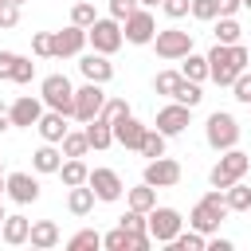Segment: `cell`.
<instances>
[{
    "instance_id": "6da1fadb",
    "label": "cell",
    "mask_w": 251,
    "mask_h": 251,
    "mask_svg": "<svg viewBox=\"0 0 251 251\" xmlns=\"http://www.w3.org/2000/svg\"><path fill=\"white\" fill-rule=\"evenodd\" d=\"M204 141H208L216 153H227V149H235V145H239V122H235L227 110H216V114H208V122H204Z\"/></svg>"
},
{
    "instance_id": "7a4b0ae2",
    "label": "cell",
    "mask_w": 251,
    "mask_h": 251,
    "mask_svg": "<svg viewBox=\"0 0 251 251\" xmlns=\"http://www.w3.org/2000/svg\"><path fill=\"white\" fill-rule=\"evenodd\" d=\"M227 212H231V208H227L224 192H220V188H212V192H208V196H200V204L192 208V216H188V227H196V231L212 235V231L220 227V220H224Z\"/></svg>"
},
{
    "instance_id": "3957f363",
    "label": "cell",
    "mask_w": 251,
    "mask_h": 251,
    "mask_svg": "<svg viewBox=\"0 0 251 251\" xmlns=\"http://www.w3.org/2000/svg\"><path fill=\"white\" fill-rule=\"evenodd\" d=\"M247 169H251V157L243 153V149H227L216 165H212V173H208V180H212V188H231L235 180H243L247 176Z\"/></svg>"
},
{
    "instance_id": "277c9868",
    "label": "cell",
    "mask_w": 251,
    "mask_h": 251,
    "mask_svg": "<svg viewBox=\"0 0 251 251\" xmlns=\"http://www.w3.org/2000/svg\"><path fill=\"white\" fill-rule=\"evenodd\" d=\"M39 98H43L47 110H59V114L75 118V86H71L67 75H47L43 86H39Z\"/></svg>"
},
{
    "instance_id": "5b68a950",
    "label": "cell",
    "mask_w": 251,
    "mask_h": 251,
    "mask_svg": "<svg viewBox=\"0 0 251 251\" xmlns=\"http://www.w3.org/2000/svg\"><path fill=\"white\" fill-rule=\"evenodd\" d=\"M235 47V43H231ZM227 43H216L212 51H208V78L216 82V86H231L235 78H239V63H235V51H231Z\"/></svg>"
},
{
    "instance_id": "8992f818",
    "label": "cell",
    "mask_w": 251,
    "mask_h": 251,
    "mask_svg": "<svg viewBox=\"0 0 251 251\" xmlns=\"http://www.w3.org/2000/svg\"><path fill=\"white\" fill-rule=\"evenodd\" d=\"M86 39H90V47L94 51H102V55H114L122 43H126V35H122V20H94L90 27H86Z\"/></svg>"
},
{
    "instance_id": "52a82bcc",
    "label": "cell",
    "mask_w": 251,
    "mask_h": 251,
    "mask_svg": "<svg viewBox=\"0 0 251 251\" xmlns=\"http://www.w3.org/2000/svg\"><path fill=\"white\" fill-rule=\"evenodd\" d=\"M153 47L161 59H184L192 51V31H180V27H165L153 35Z\"/></svg>"
},
{
    "instance_id": "ba28073f",
    "label": "cell",
    "mask_w": 251,
    "mask_h": 251,
    "mask_svg": "<svg viewBox=\"0 0 251 251\" xmlns=\"http://www.w3.org/2000/svg\"><path fill=\"white\" fill-rule=\"evenodd\" d=\"M102 106H106V90H102V82H86V86L75 90V118H78V122L98 118Z\"/></svg>"
},
{
    "instance_id": "9c48e42d",
    "label": "cell",
    "mask_w": 251,
    "mask_h": 251,
    "mask_svg": "<svg viewBox=\"0 0 251 251\" xmlns=\"http://www.w3.org/2000/svg\"><path fill=\"white\" fill-rule=\"evenodd\" d=\"M180 227H184V220H180L176 208H153V212H149V235H153L157 243H173Z\"/></svg>"
},
{
    "instance_id": "30bf717a",
    "label": "cell",
    "mask_w": 251,
    "mask_h": 251,
    "mask_svg": "<svg viewBox=\"0 0 251 251\" xmlns=\"http://www.w3.org/2000/svg\"><path fill=\"white\" fill-rule=\"evenodd\" d=\"M86 43H90V39H86V27H78V24H71V27H63V31H51V51H55V59H71V55H78Z\"/></svg>"
},
{
    "instance_id": "8fae6325",
    "label": "cell",
    "mask_w": 251,
    "mask_h": 251,
    "mask_svg": "<svg viewBox=\"0 0 251 251\" xmlns=\"http://www.w3.org/2000/svg\"><path fill=\"white\" fill-rule=\"evenodd\" d=\"M122 35H126V43H137V47H141V43H153V35H157L153 12H149V8H137V12L126 20V31H122Z\"/></svg>"
},
{
    "instance_id": "7c38bea8",
    "label": "cell",
    "mask_w": 251,
    "mask_h": 251,
    "mask_svg": "<svg viewBox=\"0 0 251 251\" xmlns=\"http://www.w3.org/2000/svg\"><path fill=\"white\" fill-rule=\"evenodd\" d=\"M180 180V161H173V157H153L149 165H145V184H153V188H173Z\"/></svg>"
},
{
    "instance_id": "4fadbf2b",
    "label": "cell",
    "mask_w": 251,
    "mask_h": 251,
    "mask_svg": "<svg viewBox=\"0 0 251 251\" xmlns=\"http://www.w3.org/2000/svg\"><path fill=\"white\" fill-rule=\"evenodd\" d=\"M188 118H192V106H184V102L161 106V110H157V129H161L165 137H176V133H184Z\"/></svg>"
},
{
    "instance_id": "5bb4252c",
    "label": "cell",
    "mask_w": 251,
    "mask_h": 251,
    "mask_svg": "<svg viewBox=\"0 0 251 251\" xmlns=\"http://www.w3.org/2000/svg\"><path fill=\"white\" fill-rule=\"evenodd\" d=\"M86 184H90V188H94V196H98V200H106V204H114V200L122 196V176H118L114 169H90Z\"/></svg>"
},
{
    "instance_id": "9a60e30c",
    "label": "cell",
    "mask_w": 251,
    "mask_h": 251,
    "mask_svg": "<svg viewBox=\"0 0 251 251\" xmlns=\"http://www.w3.org/2000/svg\"><path fill=\"white\" fill-rule=\"evenodd\" d=\"M8 114H12V126H24V129H31L39 118H43V98H31V94H20L12 106H8Z\"/></svg>"
},
{
    "instance_id": "2e32d148",
    "label": "cell",
    "mask_w": 251,
    "mask_h": 251,
    "mask_svg": "<svg viewBox=\"0 0 251 251\" xmlns=\"http://www.w3.org/2000/svg\"><path fill=\"white\" fill-rule=\"evenodd\" d=\"M78 71H82V78H86V82H102V86L114 78V63H110L102 51H90V55H82Z\"/></svg>"
},
{
    "instance_id": "e0dca14e",
    "label": "cell",
    "mask_w": 251,
    "mask_h": 251,
    "mask_svg": "<svg viewBox=\"0 0 251 251\" xmlns=\"http://www.w3.org/2000/svg\"><path fill=\"white\" fill-rule=\"evenodd\" d=\"M8 196L16 204H35L39 200V180L31 173H8Z\"/></svg>"
},
{
    "instance_id": "ac0fdd59",
    "label": "cell",
    "mask_w": 251,
    "mask_h": 251,
    "mask_svg": "<svg viewBox=\"0 0 251 251\" xmlns=\"http://www.w3.org/2000/svg\"><path fill=\"white\" fill-rule=\"evenodd\" d=\"M145 129H149V126H141L133 114H126V118H118V122H114V141H118V145H126V149H141Z\"/></svg>"
},
{
    "instance_id": "d6986e66",
    "label": "cell",
    "mask_w": 251,
    "mask_h": 251,
    "mask_svg": "<svg viewBox=\"0 0 251 251\" xmlns=\"http://www.w3.org/2000/svg\"><path fill=\"white\" fill-rule=\"evenodd\" d=\"M59 224L55 220H35L31 224V235H27V243L31 247H39V251H51V247H59Z\"/></svg>"
},
{
    "instance_id": "ffe728a7",
    "label": "cell",
    "mask_w": 251,
    "mask_h": 251,
    "mask_svg": "<svg viewBox=\"0 0 251 251\" xmlns=\"http://www.w3.org/2000/svg\"><path fill=\"white\" fill-rule=\"evenodd\" d=\"M35 129H39V137H43V141H51V145H59V141L67 137V114H59V110H51V114H43V118L35 122Z\"/></svg>"
},
{
    "instance_id": "44dd1931",
    "label": "cell",
    "mask_w": 251,
    "mask_h": 251,
    "mask_svg": "<svg viewBox=\"0 0 251 251\" xmlns=\"http://www.w3.org/2000/svg\"><path fill=\"white\" fill-rule=\"evenodd\" d=\"M0 235H4L8 247H20V243H27V235H31V220H24V216H4Z\"/></svg>"
},
{
    "instance_id": "7402d4cb",
    "label": "cell",
    "mask_w": 251,
    "mask_h": 251,
    "mask_svg": "<svg viewBox=\"0 0 251 251\" xmlns=\"http://www.w3.org/2000/svg\"><path fill=\"white\" fill-rule=\"evenodd\" d=\"M82 133H86L90 149H110V145H114V126H110V122H102V118H90Z\"/></svg>"
},
{
    "instance_id": "603a6c76",
    "label": "cell",
    "mask_w": 251,
    "mask_h": 251,
    "mask_svg": "<svg viewBox=\"0 0 251 251\" xmlns=\"http://www.w3.org/2000/svg\"><path fill=\"white\" fill-rule=\"evenodd\" d=\"M59 165H63V153H59L51 141L31 153V169H35V173H59Z\"/></svg>"
},
{
    "instance_id": "cb8c5ba5",
    "label": "cell",
    "mask_w": 251,
    "mask_h": 251,
    "mask_svg": "<svg viewBox=\"0 0 251 251\" xmlns=\"http://www.w3.org/2000/svg\"><path fill=\"white\" fill-rule=\"evenodd\" d=\"M94 200H98V196H94L90 184H75V188L67 192V208H71L75 216H86V212L94 208Z\"/></svg>"
},
{
    "instance_id": "d4e9b609",
    "label": "cell",
    "mask_w": 251,
    "mask_h": 251,
    "mask_svg": "<svg viewBox=\"0 0 251 251\" xmlns=\"http://www.w3.org/2000/svg\"><path fill=\"white\" fill-rule=\"evenodd\" d=\"M59 176H63V184H67V188H75V184H86L90 169L82 165V157H67V161L59 165Z\"/></svg>"
},
{
    "instance_id": "484cf974",
    "label": "cell",
    "mask_w": 251,
    "mask_h": 251,
    "mask_svg": "<svg viewBox=\"0 0 251 251\" xmlns=\"http://www.w3.org/2000/svg\"><path fill=\"white\" fill-rule=\"evenodd\" d=\"M129 208H137V212H153V208H157V188H153V184H137V188H129Z\"/></svg>"
},
{
    "instance_id": "4316f807",
    "label": "cell",
    "mask_w": 251,
    "mask_h": 251,
    "mask_svg": "<svg viewBox=\"0 0 251 251\" xmlns=\"http://www.w3.org/2000/svg\"><path fill=\"white\" fill-rule=\"evenodd\" d=\"M169 247H176V251H204L208 247V235L196 231V227H188V231H176V239Z\"/></svg>"
},
{
    "instance_id": "83f0119b",
    "label": "cell",
    "mask_w": 251,
    "mask_h": 251,
    "mask_svg": "<svg viewBox=\"0 0 251 251\" xmlns=\"http://www.w3.org/2000/svg\"><path fill=\"white\" fill-rule=\"evenodd\" d=\"M224 200H227L231 212H247V208H251V188H247L243 180H235L231 188H224Z\"/></svg>"
},
{
    "instance_id": "f1b7e54d",
    "label": "cell",
    "mask_w": 251,
    "mask_h": 251,
    "mask_svg": "<svg viewBox=\"0 0 251 251\" xmlns=\"http://www.w3.org/2000/svg\"><path fill=\"white\" fill-rule=\"evenodd\" d=\"M180 75L184 78H192V82H204L208 78V55H184V67H180Z\"/></svg>"
},
{
    "instance_id": "f546056e",
    "label": "cell",
    "mask_w": 251,
    "mask_h": 251,
    "mask_svg": "<svg viewBox=\"0 0 251 251\" xmlns=\"http://www.w3.org/2000/svg\"><path fill=\"white\" fill-rule=\"evenodd\" d=\"M141 157H165V133L161 129H145V137H141V149H137Z\"/></svg>"
},
{
    "instance_id": "4dcf8cb0",
    "label": "cell",
    "mask_w": 251,
    "mask_h": 251,
    "mask_svg": "<svg viewBox=\"0 0 251 251\" xmlns=\"http://www.w3.org/2000/svg\"><path fill=\"white\" fill-rule=\"evenodd\" d=\"M102 247H106V251H133V235L118 224L114 231H106V235H102Z\"/></svg>"
},
{
    "instance_id": "1f68e13d",
    "label": "cell",
    "mask_w": 251,
    "mask_h": 251,
    "mask_svg": "<svg viewBox=\"0 0 251 251\" xmlns=\"http://www.w3.org/2000/svg\"><path fill=\"white\" fill-rule=\"evenodd\" d=\"M239 24H235V16H220V24H216V43H239Z\"/></svg>"
},
{
    "instance_id": "d6a6232c",
    "label": "cell",
    "mask_w": 251,
    "mask_h": 251,
    "mask_svg": "<svg viewBox=\"0 0 251 251\" xmlns=\"http://www.w3.org/2000/svg\"><path fill=\"white\" fill-rule=\"evenodd\" d=\"M180 82H184V75H180V71H161V75L153 78V90H157V94H169V98H173V94L180 90Z\"/></svg>"
},
{
    "instance_id": "836d02e7",
    "label": "cell",
    "mask_w": 251,
    "mask_h": 251,
    "mask_svg": "<svg viewBox=\"0 0 251 251\" xmlns=\"http://www.w3.org/2000/svg\"><path fill=\"white\" fill-rule=\"evenodd\" d=\"M173 102H184V106H192V110H196V106L204 102V90H200V82L184 78V82H180V90L173 94Z\"/></svg>"
},
{
    "instance_id": "e575fe53",
    "label": "cell",
    "mask_w": 251,
    "mask_h": 251,
    "mask_svg": "<svg viewBox=\"0 0 251 251\" xmlns=\"http://www.w3.org/2000/svg\"><path fill=\"white\" fill-rule=\"evenodd\" d=\"M59 145H63V157H86V149H90L86 133H71V129H67V137Z\"/></svg>"
},
{
    "instance_id": "d590c367",
    "label": "cell",
    "mask_w": 251,
    "mask_h": 251,
    "mask_svg": "<svg viewBox=\"0 0 251 251\" xmlns=\"http://www.w3.org/2000/svg\"><path fill=\"white\" fill-rule=\"evenodd\" d=\"M118 224H122L129 235H137V231H149V212H137V208H129V212L118 220Z\"/></svg>"
},
{
    "instance_id": "8d00e7d4",
    "label": "cell",
    "mask_w": 251,
    "mask_h": 251,
    "mask_svg": "<svg viewBox=\"0 0 251 251\" xmlns=\"http://www.w3.org/2000/svg\"><path fill=\"white\" fill-rule=\"evenodd\" d=\"M98 20V12H94V4L90 0H78L75 8H71V24H78V27H90Z\"/></svg>"
},
{
    "instance_id": "74e56055",
    "label": "cell",
    "mask_w": 251,
    "mask_h": 251,
    "mask_svg": "<svg viewBox=\"0 0 251 251\" xmlns=\"http://www.w3.org/2000/svg\"><path fill=\"white\" fill-rule=\"evenodd\" d=\"M126 114H129V106H126V98H106V106H102V114H98V118L114 126V122H118V118H126Z\"/></svg>"
},
{
    "instance_id": "f35d334b",
    "label": "cell",
    "mask_w": 251,
    "mask_h": 251,
    "mask_svg": "<svg viewBox=\"0 0 251 251\" xmlns=\"http://www.w3.org/2000/svg\"><path fill=\"white\" fill-rule=\"evenodd\" d=\"M231 98L243 102V106H251V71H239V78L231 82Z\"/></svg>"
},
{
    "instance_id": "ab89813d",
    "label": "cell",
    "mask_w": 251,
    "mask_h": 251,
    "mask_svg": "<svg viewBox=\"0 0 251 251\" xmlns=\"http://www.w3.org/2000/svg\"><path fill=\"white\" fill-rule=\"evenodd\" d=\"M67 247H71V251H78V247H102V235L86 227V231H78V235H71V239H67Z\"/></svg>"
},
{
    "instance_id": "60d3db41",
    "label": "cell",
    "mask_w": 251,
    "mask_h": 251,
    "mask_svg": "<svg viewBox=\"0 0 251 251\" xmlns=\"http://www.w3.org/2000/svg\"><path fill=\"white\" fill-rule=\"evenodd\" d=\"M31 51L39 55V59H51L55 51H51V31H35L31 35Z\"/></svg>"
},
{
    "instance_id": "b9f144b4",
    "label": "cell",
    "mask_w": 251,
    "mask_h": 251,
    "mask_svg": "<svg viewBox=\"0 0 251 251\" xmlns=\"http://www.w3.org/2000/svg\"><path fill=\"white\" fill-rule=\"evenodd\" d=\"M31 78H35V63L20 55L16 59V71H12V82H31Z\"/></svg>"
},
{
    "instance_id": "7bdbcfd3",
    "label": "cell",
    "mask_w": 251,
    "mask_h": 251,
    "mask_svg": "<svg viewBox=\"0 0 251 251\" xmlns=\"http://www.w3.org/2000/svg\"><path fill=\"white\" fill-rule=\"evenodd\" d=\"M16 24H20V4L0 0V27H16Z\"/></svg>"
},
{
    "instance_id": "ee69618b",
    "label": "cell",
    "mask_w": 251,
    "mask_h": 251,
    "mask_svg": "<svg viewBox=\"0 0 251 251\" xmlns=\"http://www.w3.org/2000/svg\"><path fill=\"white\" fill-rule=\"evenodd\" d=\"M133 12H137V0H110V16H114V20H122V24H126Z\"/></svg>"
},
{
    "instance_id": "f6af8a7d",
    "label": "cell",
    "mask_w": 251,
    "mask_h": 251,
    "mask_svg": "<svg viewBox=\"0 0 251 251\" xmlns=\"http://www.w3.org/2000/svg\"><path fill=\"white\" fill-rule=\"evenodd\" d=\"M192 16H196V20H204V24H208V20H216V16H220V12H216V0H192Z\"/></svg>"
},
{
    "instance_id": "bcb514c9",
    "label": "cell",
    "mask_w": 251,
    "mask_h": 251,
    "mask_svg": "<svg viewBox=\"0 0 251 251\" xmlns=\"http://www.w3.org/2000/svg\"><path fill=\"white\" fill-rule=\"evenodd\" d=\"M161 8H165V16H169V20H180V16H188V12H192V0H165Z\"/></svg>"
},
{
    "instance_id": "7dc6e473",
    "label": "cell",
    "mask_w": 251,
    "mask_h": 251,
    "mask_svg": "<svg viewBox=\"0 0 251 251\" xmlns=\"http://www.w3.org/2000/svg\"><path fill=\"white\" fill-rule=\"evenodd\" d=\"M16 51H0V78H12V71H16Z\"/></svg>"
},
{
    "instance_id": "c3c4849f",
    "label": "cell",
    "mask_w": 251,
    "mask_h": 251,
    "mask_svg": "<svg viewBox=\"0 0 251 251\" xmlns=\"http://www.w3.org/2000/svg\"><path fill=\"white\" fill-rule=\"evenodd\" d=\"M239 8H243V0H216V12L220 16H235Z\"/></svg>"
},
{
    "instance_id": "681fc988",
    "label": "cell",
    "mask_w": 251,
    "mask_h": 251,
    "mask_svg": "<svg viewBox=\"0 0 251 251\" xmlns=\"http://www.w3.org/2000/svg\"><path fill=\"white\" fill-rule=\"evenodd\" d=\"M231 51H235V63H239V67H243V71H247V63H251V51H247V47H243V43H235V47H231Z\"/></svg>"
},
{
    "instance_id": "f907efd6",
    "label": "cell",
    "mask_w": 251,
    "mask_h": 251,
    "mask_svg": "<svg viewBox=\"0 0 251 251\" xmlns=\"http://www.w3.org/2000/svg\"><path fill=\"white\" fill-rule=\"evenodd\" d=\"M208 251H231V239H220L216 235V239H208Z\"/></svg>"
},
{
    "instance_id": "816d5d0a",
    "label": "cell",
    "mask_w": 251,
    "mask_h": 251,
    "mask_svg": "<svg viewBox=\"0 0 251 251\" xmlns=\"http://www.w3.org/2000/svg\"><path fill=\"white\" fill-rule=\"evenodd\" d=\"M8 126H12V114H8V110H4V106H0V133H4V129H8Z\"/></svg>"
},
{
    "instance_id": "f5cc1de1",
    "label": "cell",
    "mask_w": 251,
    "mask_h": 251,
    "mask_svg": "<svg viewBox=\"0 0 251 251\" xmlns=\"http://www.w3.org/2000/svg\"><path fill=\"white\" fill-rule=\"evenodd\" d=\"M141 8H157V4H165V0H137Z\"/></svg>"
},
{
    "instance_id": "db71d44e",
    "label": "cell",
    "mask_w": 251,
    "mask_h": 251,
    "mask_svg": "<svg viewBox=\"0 0 251 251\" xmlns=\"http://www.w3.org/2000/svg\"><path fill=\"white\" fill-rule=\"evenodd\" d=\"M0 192H8V176L4 173H0Z\"/></svg>"
},
{
    "instance_id": "11a10c76",
    "label": "cell",
    "mask_w": 251,
    "mask_h": 251,
    "mask_svg": "<svg viewBox=\"0 0 251 251\" xmlns=\"http://www.w3.org/2000/svg\"><path fill=\"white\" fill-rule=\"evenodd\" d=\"M0 227H4V208H0Z\"/></svg>"
},
{
    "instance_id": "9f6ffc18",
    "label": "cell",
    "mask_w": 251,
    "mask_h": 251,
    "mask_svg": "<svg viewBox=\"0 0 251 251\" xmlns=\"http://www.w3.org/2000/svg\"><path fill=\"white\" fill-rule=\"evenodd\" d=\"M12 4H27V0H12Z\"/></svg>"
},
{
    "instance_id": "6f0895ef",
    "label": "cell",
    "mask_w": 251,
    "mask_h": 251,
    "mask_svg": "<svg viewBox=\"0 0 251 251\" xmlns=\"http://www.w3.org/2000/svg\"><path fill=\"white\" fill-rule=\"evenodd\" d=\"M243 8H251V0H243Z\"/></svg>"
}]
</instances>
